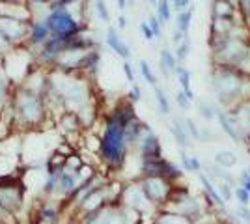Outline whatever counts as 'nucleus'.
Returning <instances> with one entry per match:
<instances>
[{
    "mask_svg": "<svg viewBox=\"0 0 250 224\" xmlns=\"http://www.w3.org/2000/svg\"><path fill=\"white\" fill-rule=\"evenodd\" d=\"M215 187H217V191L220 192V196H222L226 202L231 200V196H233V187H231V185H228V183H224V182H217Z\"/></svg>",
    "mask_w": 250,
    "mask_h": 224,
    "instance_id": "obj_32",
    "label": "nucleus"
},
{
    "mask_svg": "<svg viewBox=\"0 0 250 224\" xmlns=\"http://www.w3.org/2000/svg\"><path fill=\"white\" fill-rule=\"evenodd\" d=\"M95 10H97V15H99L104 22L110 21V13H108V10H106L104 0H97V2H95Z\"/></svg>",
    "mask_w": 250,
    "mask_h": 224,
    "instance_id": "obj_35",
    "label": "nucleus"
},
{
    "mask_svg": "<svg viewBox=\"0 0 250 224\" xmlns=\"http://www.w3.org/2000/svg\"><path fill=\"white\" fill-rule=\"evenodd\" d=\"M140 73H142V77L146 79L147 84L155 88V86H157V77H155V73L151 71V67H149V64H147L146 60H142V62H140Z\"/></svg>",
    "mask_w": 250,
    "mask_h": 224,
    "instance_id": "obj_28",
    "label": "nucleus"
},
{
    "mask_svg": "<svg viewBox=\"0 0 250 224\" xmlns=\"http://www.w3.org/2000/svg\"><path fill=\"white\" fill-rule=\"evenodd\" d=\"M174 99H176L177 107L181 108V110H185V112H187V110H190V103H192V101L185 96V92H183V90L176 92V97H174Z\"/></svg>",
    "mask_w": 250,
    "mask_h": 224,
    "instance_id": "obj_33",
    "label": "nucleus"
},
{
    "mask_svg": "<svg viewBox=\"0 0 250 224\" xmlns=\"http://www.w3.org/2000/svg\"><path fill=\"white\" fill-rule=\"evenodd\" d=\"M127 125L112 114L106 122L101 140V155L108 166H120L127 151Z\"/></svg>",
    "mask_w": 250,
    "mask_h": 224,
    "instance_id": "obj_3",
    "label": "nucleus"
},
{
    "mask_svg": "<svg viewBox=\"0 0 250 224\" xmlns=\"http://www.w3.org/2000/svg\"><path fill=\"white\" fill-rule=\"evenodd\" d=\"M237 161L239 159H237V155H235L233 151H229V149H220V151L215 153V161H213V163H217L219 166L229 170V168H233V166L237 164Z\"/></svg>",
    "mask_w": 250,
    "mask_h": 224,
    "instance_id": "obj_19",
    "label": "nucleus"
},
{
    "mask_svg": "<svg viewBox=\"0 0 250 224\" xmlns=\"http://www.w3.org/2000/svg\"><path fill=\"white\" fill-rule=\"evenodd\" d=\"M170 133H172V137H174V140H176L177 146L181 149L192 146V139H190L187 127H185V120L174 118V122L170 123Z\"/></svg>",
    "mask_w": 250,
    "mask_h": 224,
    "instance_id": "obj_13",
    "label": "nucleus"
},
{
    "mask_svg": "<svg viewBox=\"0 0 250 224\" xmlns=\"http://www.w3.org/2000/svg\"><path fill=\"white\" fill-rule=\"evenodd\" d=\"M237 8H239L243 21L250 26V0H237Z\"/></svg>",
    "mask_w": 250,
    "mask_h": 224,
    "instance_id": "obj_34",
    "label": "nucleus"
},
{
    "mask_svg": "<svg viewBox=\"0 0 250 224\" xmlns=\"http://www.w3.org/2000/svg\"><path fill=\"white\" fill-rule=\"evenodd\" d=\"M211 19H243L237 8V0H213Z\"/></svg>",
    "mask_w": 250,
    "mask_h": 224,
    "instance_id": "obj_10",
    "label": "nucleus"
},
{
    "mask_svg": "<svg viewBox=\"0 0 250 224\" xmlns=\"http://www.w3.org/2000/svg\"><path fill=\"white\" fill-rule=\"evenodd\" d=\"M247 170H249V174H250V166H249V168H247Z\"/></svg>",
    "mask_w": 250,
    "mask_h": 224,
    "instance_id": "obj_47",
    "label": "nucleus"
},
{
    "mask_svg": "<svg viewBox=\"0 0 250 224\" xmlns=\"http://www.w3.org/2000/svg\"><path fill=\"white\" fill-rule=\"evenodd\" d=\"M124 71H125V75H127V79H129V82H135V73H133V67H131L129 62L124 64Z\"/></svg>",
    "mask_w": 250,
    "mask_h": 224,
    "instance_id": "obj_40",
    "label": "nucleus"
},
{
    "mask_svg": "<svg viewBox=\"0 0 250 224\" xmlns=\"http://www.w3.org/2000/svg\"><path fill=\"white\" fill-rule=\"evenodd\" d=\"M177 58L174 53H170L168 49H163L161 53H159V65H161V71L165 77H170L172 73H176L177 69Z\"/></svg>",
    "mask_w": 250,
    "mask_h": 224,
    "instance_id": "obj_17",
    "label": "nucleus"
},
{
    "mask_svg": "<svg viewBox=\"0 0 250 224\" xmlns=\"http://www.w3.org/2000/svg\"><path fill=\"white\" fill-rule=\"evenodd\" d=\"M217 120H219V125H220V129H222V133H224L229 140H233L235 144H243L241 135L237 133V129H235V125H233L231 118H229V114L224 110V108H220L219 112H217Z\"/></svg>",
    "mask_w": 250,
    "mask_h": 224,
    "instance_id": "obj_14",
    "label": "nucleus"
},
{
    "mask_svg": "<svg viewBox=\"0 0 250 224\" xmlns=\"http://www.w3.org/2000/svg\"><path fill=\"white\" fill-rule=\"evenodd\" d=\"M106 43H108V47H110L118 56H122L124 60H129V58H131V51H129V47L122 41V38L118 36V32H116L112 26H110V28H108V32H106Z\"/></svg>",
    "mask_w": 250,
    "mask_h": 224,
    "instance_id": "obj_16",
    "label": "nucleus"
},
{
    "mask_svg": "<svg viewBox=\"0 0 250 224\" xmlns=\"http://www.w3.org/2000/svg\"><path fill=\"white\" fill-rule=\"evenodd\" d=\"M163 209H167L168 213L185 217V219H188L190 223L198 221L200 217H202V213H204L202 204H200L194 196H190L187 189H177V187Z\"/></svg>",
    "mask_w": 250,
    "mask_h": 224,
    "instance_id": "obj_4",
    "label": "nucleus"
},
{
    "mask_svg": "<svg viewBox=\"0 0 250 224\" xmlns=\"http://www.w3.org/2000/svg\"><path fill=\"white\" fill-rule=\"evenodd\" d=\"M129 97H131V101H140V99H142V90L135 84L133 90H131V94H129Z\"/></svg>",
    "mask_w": 250,
    "mask_h": 224,
    "instance_id": "obj_39",
    "label": "nucleus"
},
{
    "mask_svg": "<svg viewBox=\"0 0 250 224\" xmlns=\"http://www.w3.org/2000/svg\"><path fill=\"white\" fill-rule=\"evenodd\" d=\"M176 77H177V81H179L181 90L185 92V96H187L190 101H194L196 96H194V92H192V88H190V71H188L187 67H183V65H177Z\"/></svg>",
    "mask_w": 250,
    "mask_h": 224,
    "instance_id": "obj_18",
    "label": "nucleus"
},
{
    "mask_svg": "<svg viewBox=\"0 0 250 224\" xmlns=\"http://www.w3.org/2000/svg\"><path fill=\"white\" fill-rule=\"evenodd\" d=\"M147 24L151 26V30L155 34V40H161V38H163V22H161V19H159L157 15H149Z\"/></svg>",
    "mask_w": 250,
    "mask_h": 224,
    "instance_id": "obj_30",
    "label": "nucleus"
},
{
    "mask_svg": "<svg viewBox=\"0 0 250 224\" xmlns=\"http://www.w3.org/2000/svg\"><path fill=\"white\" fill-rule=\"evenodd\" d=\"M209 140H213V133L208 127H202V139H200V142H209Z\"/></svg>",
    "mask_w": 250,
    "mask_h": 224,
    "instance_id": "obj_41",
    "label": "nucleus"
},
{
    "mask_svg": "<svg viewBox=\"0 0 250 224\" xmlns=\"http://www.w3.org/2000/svg\"><path fill=\"white\" fill-rule=\"evenodd\" d=\"M233 196H235V200L239 202V205H250V192L245 191L241 185L233 189Z\"/></svg>",
    "mask_w": 250,
    "mask_h": 224,
    "instance_id": "obj_31",
    "label": "nucleus"
},
{
    "mask_svg": "<svg viewBox=\"0 0 250 224\" xmlns=\"http://www.w3.org/2000/svg\"><path fill=\"white\" fill-rule=\"evenodd\" d=\"M188 53H190V40H188V36L183 40V41L179 43L176 47V58L177 62H185L187 60Z\"/></svg>",
    "mask_w": 250,
    "mask_h": 224,
    "instance_id": "obj_27",
    "label": "nucleus"
},
{
    "mask_svg": "<svg viewBox=\"0 0 250 224\" xmlns=\"http://www.w3.org/2000/svg\"><path fill=\"white\" fill-rule=\"evenodd\" d=\"M181 168L176 166L174 163H170V161L163 159V157H159V159H153V161H142V176H146V178H167V180H172V182L176 183V180L181 178Z\"/></svg>",
    "mask_w": 250,
    "mask_h": 224,
    "instance_id": "obj_7",
    "label": "nucleus"
},
{
    "mask_svg": "<svg viewBox=\"0 0 250 224\" xmlns=\"http://www.w3.org/2000/svg\"><path fill=\"white\" fill-rule=\"evenodd\" d=\"M30 2H38V4H45L47 0H30Z\"/></svg>",
    "mask_w": 250,
    "mask_h": 224,
    "instance_id": "obj_46",
    "label": "nucleus"
},
{
    "mask_svg": "<svg viewBox=\"0 0 250 224\" xmlns=\"http://www.w3.org/2000/svg\"><path fill=\"white\" fill-rule=\"evenodd\" d=\"M157 17L161 19L163 24H167L172 19V8H170V0H159L157 4Z\"/></svg>",
    "mask_w": 250,
    "mask_h": 224,
    "instance_id": "obj_26",
    "label": "nucleus"
},
{
    "mask_svg": "<svg viewBox=\"0 0 250 224\" xmlns=\"http://www.w3.org/2000/svg\"><path fill=\"white\" fill-rule=\"evenodd\" d=\"M198 178H200V183H202V187H204V194L211 198V202H213V205H215V209L222 213V211L226 209V200L220 196V192L217 191L215 183L209 180L206 172H198Z\"/></svg>",
    "mask_w": 250,
    "mask_h": 224,
    "instance_id": "obj_12",
    "label": "nucleus"
},
{
    "mask_svg": "<svg viewBox=\"0 0 250 224\" xmlns=\"http://www.w3.org/2000/svg\"><path fill=\"white\" fill-rule=\"evenodd\" d=\"M58 185H60V191L65 192V194H67V192H73L75 187H77V176H75V172H69L63 168Z\"/></svg>",
    "mask_w": 250,
    "mask_h": 224,
    "instance_id": "obj_24",
    "label": "nucleus"
},
{
    "mask_svg": "<svg viewBox=\"0 0 250 224\" xmlns=\"http://www.w3.org/2000/svg\"><path fill=\"white\" fill-rule=\"evenodd\" d=\"M213 65H226L250 77V40L245 38H209Z\"/></svg>",
    "mask_w": 250,
    "mask_h": 224,
    "instance_id": "obj_2",
    "label": "nucleus"
},
{
    "mask_svg": "<svg viewBox=\"0 0 250 224\" xmlns=\"http://www.w3.org/2000/svg\"><path fill=\"white\" fill-rule=\"evenodd\" d=\"M245 144H247V151H249V153H250V137H249V140H247Z\"/></svg>",
    "mask_w": 250,
    "mask_h": 224,
    "instance_id": "obj_45",
    "label": "nucleus"
},
{
    "mask_svg": "<svg viewBox=\"0 0 250 224\" xmlns=\"http://www.w3.org/2000/svg\"><path fill=\"white\" fill-rule=\"evenodd\" d=\"M155 99H157V105H159L161 114H163V116H168V114H170V101H168L165 90L159 88V86H155Z\"/></svg>",
    "mask_w": 250,
    "mask_h": 224,
    "instance_id": "obj_25",
    "label": "nucleus"
},
{
    "mask_svg": "<svg viewBox=\"0 0 250 224\" xmlns=\"http://www.w3.org/2000/svg\"><path fill=\"white\" fill-rule=\"evenodd\" d=\"M196 107H198L200 118H204V120H215V118H217V112L220 110L217 103L208 101V99H200L198 103H196Z\"/></svg>",
    "mask_w": 250,
    "mask_h": 224,
    "instance_id": "obj_22",
    "label": "nucleus"
},
{
    "mask_svg": "<svg viewBox=\"0 0 250 224\" xmlns=\"http://www.w3.org/2000/svg\"><path fill=\"white\" fill-rule=\"evenodd\" d=\"M239 185L245 189V191L250 192V174H249V170H247V168L239 174Z\"/></svg>",
    "mask_w": 250,
    "mask_h": 224,
    "instance_id": "obj_38",
    "label": "nucleus"
},
{
    "mask_svg": "<svg viewBox=\"0 0 250 224\" xmlns=\"http://www.w3.org/2000/svg\"><path fill=\"white\" fill-rule=\"evenodd\" d=\"M140 187L144 194L147 196V200L157 205V207H165L167 202L170 200V196L176 191V183L172 180H167V178H142L140 180Z\"/></svg>",
    "mask_w": 250,
    "mask_h": 224,
    "instance_id": "obj_5",
    "label": "nucleus"
},
{
    "mask_svg": "<svg viewBox=\"0 0 250 224\" xmlns=\"http://www.w3.org/2000/svg\"><path fill=\"white\" fill-rule=\"evenodd\" d=\"M211 88L217 103L224 110L250 99V77L226 65H213Z\"/></svg>",
    "mask_w": 250,
    "mask_h": 224,
    "instance_id": "obj_1",
    "label": "nucleus"
},
{
    "mask_svg": "<svg viewBox=\"0 0 250 224\" xmlns=\"http://www.w3.org/2000/svg\"><path fill=\"white\" fill-rule=\"evenodd\" d=\"M235 213L239 217V221H243L245 224H250V205H239Z\"/></svg>",
    "mask_w": 250,
    "mask_h": 224,
    "instance_id": "obj_36",
    "label": "nucleus"
},
{
    "mask_svg": "<svg viewBox=\"0 0 250 224\" xmlns=\"http://www.w3.org/2000/svg\"><path fill=\"white\" fill-rule=\"evenodd\" d=\"M142 161H153L161 157V140L153 131H149L144 139L138 142Z\"/></svg>",
    "mask_w": 250,
    "mask_h": 224,
    "instance_id": "obj_11",
    "label": "nucleus"
},
{
    "mask_svg": "<svg viewBox=\"0 0 250 224\" xmlns=\"http://www.w3.org/2000/svg\"><path fill=\"white\" fill-rule=\"evenodd\" d=\"M125 6H127V0H118V10L124 11V10H125Z\"/></svg>",
    "mask_w": 250,
    "mask_h": 224,
    "instance_id": "obj_43",
    "label": "nucleus"
},
{
    "mask_svg": "<svg viewBox=\"0 0 250 224\" xmlns=\"http://www.w3.org/2000/svg\"><path fill=\"white\" fill-rule=\"evenodd\" d=\"M45 24L49 26V30L54 36L71 38L79 32V22L75 21V17L69 13L67 8H52V11L45 19Z\"/></svg>",
    "mask_w": 250,
    "mask_h": 224,
    "instance_id": "obj_6",
    "label": "nucleus"
},
{
    "mask_svg": "<svg viewBox=\"0 0 250 224\" xmlns=\"http://www.w3.org/2000/svg\"><path fill=\"white\" fill-rule=\"evenodd\" d=\"M226 112L229 114L233 125L237 129V133H239L241 139H243V144H245L250 137V99L233 105V107L228 108Z\"/></svg>",
    "mask_w": 250,
    "mask_h": 224,
    "instance_id": "obj_9",
    "label": "nucleus"
},
{
    "mask_svg": "<svg viewBox=\"0 0 250 224\" xmlns=\"http://www.w3.org/2000/svg\"><path fill=\"white\" fill-rule=\"evenodd\" d=\"M17 112L19 116L28 122V123H36L40 118L43 116V105L42 99L32 94V92H22L19 99H17Z\"/></svg>",
    "mask_w": 250,
    "mask_h": 224,
    "instance_id": "obj_8",
    "label": "nucleus"
},
{
    "mask_svg": "<svg viewBox=\"0 0 250 224\" xmlns=\"http://www.w3.org/2000/svg\"><path fill=\"white\" fill-rule=\"evenodd\" d=\"M192 13H194V8L188 6L187 10L183 11H177V17H176V28L181 34L188 36V28H190V21H192Z\"/></svg>",
    "mask_w": 250,
    "mask_h": 224,
    "instance_id": "obj_21",
    "label": "nucleus"
},
{
    "mask_svg": "<svg viewBox=\"0 0 250 224\" xmlns=\"http://www.w3.org/2000/svg\"><path fill=\"white\" fill-rule=\"evenodd\" d=\"M140 32H142V36H144V40H147V41H153L155 40V34H153V30H151V26L147 24V22H140Z\"/></svg>",
    "mask_w": 250,
    "mask_h": 224,
    "instance_id": "obj_37",
    "label": "nucleus"
},
{
    "mask_svg": "<svg viewBox=\"0 0 250 224\" xmlns=\"http://www.w3.org/2000/svg\"><path fill=\"white\" fill-rule=\"evenodd\" d=\"M179 157H181V166H183V170L185 172H202L204 168V164L200 163L198 157H190L187 155V151L185 149H181V153H179Z\"/></svg>",
    "mask_w": 250,
    "mask_h": 224,
    "instance_id": "obj_23",
    "label": "nucleus"
},
{
    "mask_svg": "<svg viewBox=\"0 0 250 224\" xmlns=\"http://www.w3.org/2000/svg\"><path fill=\"white\" fill-rule=\"evenodd\" d=\"M0 205L8 211L17 209L21 205V194L15 187H0Z\"/></svg>",
    "mask_w": 250,
    "mask_h": 224,
    "instance_id": "obj_15",
    "label": "nucleus"
},
{
    "mask_svg": "<svg viewBox=\"0 0 250 224\" xmlns=\"http://www.w3.org/2000/svg\"><path fill=\"white\" fill-rule=\"evenodd\" d=\"M144 2H147V4H151V6H155V8H157V4H159V0H144Z\"/></svg>",
    "mask_w": 250,
    "mask_h": 224,
    "instance_id": "obj_44",
    "label": "nucleus"
},
{
    "mask_svg": "<svg viewBox=\"0 0 250 224\" xmlns=\"http://www.w3.org/2000/svg\"><path fill=\"white\" fill-rule=\"evenodd\" d=\"M32 32H30V41L32 43H45L47 40H49V34H51V30H49V26L45 24V21L40 22H32Z\"/></svg>",
    "mask_w": 250,
    "mask_h": 224,
    "instance_id": "obj_20",
    "label": "nucleus"
},
{
    "mask_svg": "<svg viewBox=\"0 0 250 224\" xmlns=\"http://www.w3.org/2000/svg\"><path fill=\"white\" fill-rule=\"evenodd\" d=\"M118 26H120L122 30H124V28H127V19H125L124 15H120V17H118Z\"/></svg>",
    "mask_w": 250,
    "mask_h": 224,
    "instance_id": "obj_42",
    "label": "nucleus"
},
{
    "mask_svg": "<svg viewBox=\"0 0 250 224\" xmlns=\"http://www.w3.org/2000/svg\"><path fill=\"white\" fill-rule=\"evenodd\" d=\"M185 127H187L190 139L196 140V142H200V139H202V127H198V125H196V122H194L192 118H187V120H185Z\"/></svg>",
    "mask_w": 250,
    "mask_h": 224,
    "instance_id": "obj_29",
    "label": "nucleus"
}]
</instances>
